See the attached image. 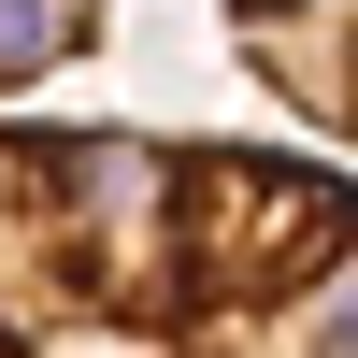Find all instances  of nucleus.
Segmentation results:
<instances>
[{"mask_svg": "<svg viewBox=\"0 0 358 358\" xmlns=\"http://www.w3.org/2000/svg\"><path fill=\"white\" fill-rule=\"evenodd\" d=\"M0 358H358V172L0 115Z\"/></svg>", "mask_w": 358, "mask_h": 358, "instance_id": "obj_1", "label": "nucleus"}, {"mask_svg": "<svg viewBox=\"0 0 358 358\" xmlns=\"http://www.w3.org/2000/svg\"><path fill=\"white\" fill-rule=\"evenodd\" d=\"M229 43L315 143L358 158V0H229Z\"/></svg>", "mask_w": 358, "mask_h": 358, "instance_id": "obj_2", "label": "nucleus"}, {"mask_svg": "<svg viewBox=\"0 0 358 358\" xmlns=\"http://www.w3.org/2000/svg\"><path fill=\"white\" fill-rule=\"evenodd\" d=\"M115 0H0V101H29V86H57L86 43H101Z\"/></svg>", "mask_w": 358, "mask_h": 358, "instance_id": "obj_3", "label": "nucleus"}]
</instances>
